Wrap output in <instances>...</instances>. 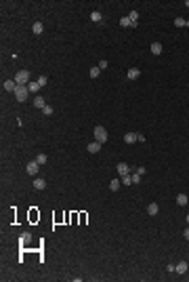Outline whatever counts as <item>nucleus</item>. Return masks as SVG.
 I'll list each match as a JSON object with an SVG mask.
<instances>
[{
	"instance_id": "nucleus-1",
	"label": "nucleus",
	"mask_w": 189,
	"mask_h": 282,
	"mask_svg": "<svg viewBox=\"0 0 189 282\" xmlns=\"http://www.w3.org/2000/svg\"><path fill=\"white\" fill-rule=\"evenodd\" d=\"M15 99L19 101V103H23V101H28V97H29V89L28 86H23V84H17V89H15Z\"/></svg>"
},
{
	"instance_id": "nucleus-2",
	"label": "nucleus",
	"mask_w": 189,
	"mask_h": 282,
	"mask_svg": "<svg viewBox=\"0 0 189 282\" xmlns=\"http://www.w3.org/2000/svg\"><path fill=\"white\" fill-rule=\"evenodd\" d=\"M17 84H23V86H28L29 84V72L28 70H19L17 74H15V78H13Z\"/></svg>"
},
{
	"instance_id": "nucleus-3",
	"label": "nucleus",
	"mask_w": 189,
	"mask_h": 282,
	"mask_svg": "<svg viewBox=\"0 0 189 282\" xmlns=\"http://www.w3.org/2000/svg\"><path fill=\"white\" fill-rule=\"evenodd\" d=\"M95 141H99V143H105L107 141V131H105V127H95Z\"/></svg>"
},
{
	"instance_id": "nucleus-4",
	"label": "nucleus",
	"mask_w": 189,
	"mask_h": 282,
	"mask_svg": "<svg viewBox=\"0 0 189 282\" xmlns=\"http://www.w3.org/2000/svg\"><path fill=\"white\" fill-rule=\"evenodd\" d=\"M187 269H189L187 261H179V263H176V265H175V274L183 276V274H187Z\"/></svg>"
},
{
	"instance_id": "nucleus-5",
	"label": "nucleus",
	"mask_w": 189,
	"mask_h": 282,
	"mask_svg": "<svg viewBox=\"0 0 189 282\" xmlns=\"http://www.w3.org/2000/svg\"><path fill=\"white\" fill-rule=\"evenodd\" d=\"M38 166H40V164L36 162V160L28 162V166H25V171H28V175H38Z\"/></svg>"
},
{
	"instance_id": "nucleus-6",
	"label": "nucleus",
	"mask_w": 189,
	"mask_h": 282,
	"mask_svg": "<svg viewBox=\"0 0 189 282\" xmlns=\"http://www.w3.org/2000/svg\"><path fill=\"white\" fill-rule=\"evenodd\" d=\"M116 171H118V175H128V173H130V166L126 162H120L118 166H116Z\"/></svg>"
},
{
	"instance_id": "nucleus-7",
	"label": "nucleus",
	"mask_w": 189,
	"mask_h": 282,
	"mask_svg": "<svg viewBox=\"0 0 189 282\" xmlns=\"http://www.w3.org/2000/svg\"><path fill=\"white\" fill-rule=\"evenodd\" d=\"M101 145H103V143H99V141H91V143H88V154H97L99 149H101Z\"/></svg>"
},
{
	"instance_id": "nucleus-8",
	"label": "nucleus",
	"mask_w": 189,
	"mask_h": 282,
	"mask_svg": "<svg viewBox=\"0 0 189 282\" xmlns=\"http://www.w3.org/2000/svg\"><path fill=\"white\" fill-rule=\"evenodd\" d=\"M46 187V181L42 179V177H36L34 179V190H44Z\"/></svg>"
},
{
	"instance_id": "nucleus-9",
	"label": "nucleus",
	"mask_w": 189,
	"mask_h": 282,
	"mask_svg": "<svg viewBox=\"0 0 189 282\" xmlns=\"http://www.w3.org/2000/svg\"><path fill=\"white\" fill-rule=\"evenodd\" d=\"M176 204H179V206H187L189 204L187 194H179V196H176Z\"/></svg>"
},
{
	"instance_id": "nucleus-10",
	"label": "nucleus",
	"mask_w": 189,
	"mask_h": 282,
	"mask_svg": "<svg viewBox=\"0 0 189 282\" xmlns=\"http://www.w3.org/2000/svg\"><path fill=\"white\" fill-rule=\"evenodd\" d=\"M15 89H17V82H15V80H4V91L15 93Z\"/></svg>"
},
{
	"instance_id": "nucleus-11",
	"label": "nucleus",
	"mask_w": 189,
	"mask_h": 282,
	"mask_svg": "<svg viewBox=\"0 0 189 282\" xmlns=\"http://www.w3.org/2000/svg\"><path fill=\"white\" fill-rule=\"evenodd\" d=\"M124 143H128V145L137 143V133H126L124 135Z\"/></svg>"
},
{
	"instance_id": "nucleus-12",
	"label": "nucleus",
	"mask_w": 189,
	"mask_h": 282,
	"mask_svg": "<svg viewBox=\"0 0 189 282\" xmlns=\"http://www.w3.org/2000/svg\"><path fill=\"white\" fill-rule=\"evenodd\" d=\"M139 68H130V70H128V74H126V76L130 78V80H137V78H139Z\"/></svg>"
},
{
	"instance_id": "nucleus-13",
	"label": "nucleus",
	"mask_w": 189,
	"mask_h": 282,
	"mask_svg": "<svg viewBox=\"0 0 189 282\" xmlns=\"http://www.w3.org/2000/svg\"><path fill=\"white\" fill-rule=\"evenodd\" d=\"M175 25H176V28H189V21H187V19H183V17H176Z\"/></svg>"
},
{
	"instance_id": "nucleus-14",
	"label": "nucleus",
	"mask_w": 189,
	"mask_h": 282,
	"mask_svg": "<svg viewBox=\"0 0 189 282\" xmlns=\"http://www.w3.org/2000/svg\"><path fill=\"white\" fill-rule=\"evenodd\" d=\"M34 106H36V107H40V110H42L44 106H46V101H44V97H42V95H36V99H34Z\"/></svg>"
},
{
	"instance_id": "nucleus-15",
	"label": "nucleus",
	"mask_w": 189,
	"mask_h": 282,
	"mask_svg": "<svg viewBox=\"0 0 189 282\" xmlns=\"http://www.w3.org/2000/svg\"><path fill=\"white\" fill-rule=\"evenodd\" d=\"M120 185H122V181H120V179H112V181H109V190H112V192H118Z\"/></svg>"
},
{
	"instance_id": "nucleus-16",
	"label": "nucleus",
	"mask_w": 189,
	"mask_h": 282,
	"mask_svg": "<svg viewBox=\"0 0 189 282\" xmlns=\"http://www.w3.org/2000/svg\"><path fill=\"white\" fill-rule=\"evenodd\" d=\"M158 211H160V206L155 204V202H151V204L147 206V213H149V215H151V217H154V215H158Z\"/></svg>"
},
{
	"instance_id": "nucleus-17",
	"label": "nucleus",
	"mask_w": 189,
	"mask_h": 282,
	"mask_svg": "<svg viewBox=\"0 0 189 282\" xmlns=\"http://www.w3.org/2000/svg\"><path fill=\"white\" fill-rule=\"evenodd\" d=\"M91 21H95V23H101V21H103V17H101V13H99V11H92V13H91Z\"/></svg>"
},
{
	"instance_id": "nucleus-18",
	"label": "nucleus",
	"mask_w": 189,
	"mask_h": 282,
	"mask_svg": "<svg viewBox=\"0 0 189 282\" xmlns=\"http://www.w3.org/2000/svg\"><path fill=\"white\" fill-rule=\"evenodd\" d=\"M32 32H34V34H42V32H44V25H42L40 21H36L34 25H32Z\"/></svg>"
},
{
	"instance_id": "nucleus-19",
	"label": "nucleus",
	"mask_w": 189,
	"mask_h": 282,
	"mask_svg": "<svg viewBox=\"0 0 189 282\" xmlns=\"http://www.w3.org/2000/svg\"><path fill=\"white\" fill-rule=\"evenodd\" d=\"M120 181H122V185H133V177L130 175H120Z\"/></svg>"
},
{
	"instance_id": "nucleus-20",
	"label": "nucleus",
	"mask_w": 189,
	"mask_h": 282,
	"mask_svg": "<svg viewBox=\"0 0 189 282\" xmlns=\"http://www.w3.org/2000/svg\"><path fill=\"white\" fill-rule=\"evenodd\" d=\"M151 53H154V55H162V44L160 42H154V44H151Z\"/></svg>"
},
{
	"instance_id": "nucleus-21",
	"label": "nucleus",
	"mask_w": 189,
	"mask_h": 282,
	"mask_svg": "<svg viewBox=\"0 0 189 282\" xmlns=\"http://www.w3.org/2000/svg\"><path fill=\"white\" fill-rule=\"evenodd\" d=\"M29 240H32V234H29V232H25V234H21V238H19V242H23V244H28Z\"/></svg>"
},
{
	"instance_id": "nucleus-22",
	"label": "nucleus",
	"mask_w": 189,
	"mask_h": 282,
	"mask_svg": "<svg viewBox=\"0 0 189 282\" xmlns=\"http://www.w3.org/2000/svg\"><path fill=\"white\" fill-rule=\"evenodd\" d=\"M28 89H29V93H38V89H40L38 80H36V82H29V84H28Z\"/></svg>"
},
{
	"instance_id": "nucleus-23",
	"label": "nucleus",
	"mask_w": 189,
	"mask_h": 282,
	"mask_svg": "<svg viewBox=\"0 0 189 282\" xmlns=\"http://www.w3.org/2000/svg\"><path fill=\"white\" fill-rule=\"evenodd\" d=\"M120 23H122V28H130V25H133V21H130L128 17H122V19H120Z\"/></svg>"
},
{
	"instance_id": "nucleus-24",
	"label": "nucleus",
	"mask_w": 189,
	"mask_h": 282,
	"mask_svg": "<svg viewBox=\"0 0 189 282\" xmlns=\"http://www.w3.org/2000/svg\"><path fill=\"white\" fill-rule=\"evenodd\" d=\"M99 74H101V70H99V68H91V72H88V76H91V78H97Z\"/></svg>"
},
{
	"instance_id": "nucleus-25",
	"label": "nucleus",
	"mask_w": 189,
	"mask_h": 282,
	"mask_svg": "<svg viewBox=\"0 0 189 282\" xmlns=\"http://www.w3.org/2000/svg\"><path fill=\"white\" fill-rule=\"evenodd\" d=\"M46 160H49V158H46L44 154H38V158H36V162L38 164H46Z\"/></svg>"
},
{
	"instance_id": "nucleus-26",
	"label": "nucleus",
	"mask_w": 189,
	"mask_h": 282,
	"mask_svg": "<svg viewBox=\"0 0 189 282\" xmlns=\"http://www.w3.org/2000/svg\"><path fill=\"white\" fill-rule=\"evenodd\" d=\"M42 112H44V116H50V114H53V107H50L49 103H46V106L42 107Z\"/></svg>"
},
{
	"instance_id": "nucleus-27",
	"label": "nucleus",
	"mask_w": 189,
	"mask_h": 282,
	"mask_svg": "<svg viewBox=\"0 0 189 282\" xmlns=\"http://www.w3.org/2000/svg\"><path fill=\"white\" fill-rule=\"evenodd\" d=\"M46 82H49V78H46V76H38V84H40V86H44Z\"/></svg>"
},
{
	"instance_id": "nucleus-28",
	"label": "nucleus",
	"mask_w": 189,
	"mask_h": 282,
	"mask_svg": "<svg viewBox=\"0 0 189 282\" xmlns=\"http://www.w3.org/2000/svg\"><path fill=\"white\" fill-rule=\"evenodd\" d=\"M99 70H105V68H107V61H105V59H101V61H99V65H97Z\"/></svg>"
},
{
	"instance_id": "nucleus-29",
	"label": "nucleus",
	"mask_w": 189,
	"mask_h": 282,
	"mask_svg": "<svg viewBox=\"0 0 189 282\" xmlns=\"http://www.w3.org/2000/svg\"><path fill=\"white\" fill-rule=\"evenodd\" d=\"M139 181H141V175H139V173H134V175H133V183H139Z\"/></svg>"
},
{
	"instance_id": "nucleus-30",
	"label": "nucleus",
	"mask_w": 189,
	"mask_h": 282,
	"mask_svg": "<svg viewBox=\"0 0 189 282\" xmlns=\"http://www.w3.org/2000/svg\"><path fill=\"white\" fill-rule=\"evenodd\" d=\"M137 141H139V143H141V141H145V135H141V133H137Z\"/></svg>"
},
{
	"instance_id": "nucleus-31",
	"label": "nucleus",
	"mask_w": 189,
	"mask_h": 282,
	"mask_svg": "<svg viewBox=\"0 0 189 282\" xmlns=\"http://www.w3.org/2000/svg\"><path fill=\"white\" fill-rule=\"evenodd\" d=\"M183 236H185V238L189 240V227H185V232H183Z\"/></svg>"
},
{
	"instance_id": "nucleus-32",
	"label": "nucleus",
	"mask_w": 189,
	"mask_h": 282,
	"mask_svg": "<svg viewBox=\"0 0 189 282\" xmlns=\"http://www.w3.org/2000/svg\"><path fill=\"white\" fill-rule=\"evenodd\" d=\"M187 223H189V215H187Z\"/></svg>"
}]
</instances>
